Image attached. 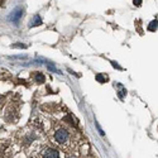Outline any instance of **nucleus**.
<instances>
[{"label": "nucleus", "instance_id": "obj_6", "mask_svg": "<svg viewBox=\"0 0 158 158\" xmlns=\"http://www.w3.org/2000/svg\"><path fill=\"white\" fill-rule=\"evenodd\" d=\"M42 24V19L39 15H35L33 19H32V24H31V27H37V25H41Z\"/></svg>", "mask_w": 158, "mask_h": 158}, {"label": "nucleus", "instance_id": "obj_7", "mask_svg": "<svg viewBox=\"0 0 158 158\" xmlns=\"http://www.w3.org/2000/svg\"><path fill=\"white\" fill-rule=\"evenodd\" d=\"M157 27H158V24H157V19H156V20H153V22L149 23V25H148V31H151V32H156V31H157Z\"/></svg>", "mask_w": 158, "mask_h": 158}, {"label": "nucleus", "instance_id": "obj_1", "mask_svg": "<svg viewBox=\"0 0 158 158\" xmlns=\"http://www.w3.org/2000/svg\"><path fill=\"white\" fill-rule=\"evenodd\" d=\"M70 138V133H69V130L67 129H64V128H60L56 130V133H55V139L60 143V144H64L66 142L69 140Z\"/></svg>", "mask_w": 158, "mask_h": 158}, {"label": "nucleus", "instance_id": "obj_3", "mask_svg": "<svg viewBox=\"0 0 158 158\" xmlns=\"http://www.w3.org/2000/svg\"><path fill=\"white\" fill-rule=\"evenodd\" d=\"M22 15H23V9H22V8H18V9H15L14 11H13V14H11L10 19L14 22V23H17V22L20 19Z\"/></svg>", "mask_w": 158, "mask_h": 158}, {"label": "nucleus", "instance_id": "obj_12", "mask_svg": "<svg viewBox=\"0 0 158 158\" xmlns=\"http://www.w3.org/2000/svg\"><path fill=\"white\" fill-rule=\"evenodd\" d=\"M133 3H134V5H137V6H139V5L142 4V0H134V2H133Z\"/></svg>", "mask_w": 158, "mask_h": 158}, {"label": "nucleus", "instance_id": "obj_8", "mask_svg": "<svg viewBox=\"0 0 158 158\" xmlns=\"http://www.w3.org/2000/svg\"><path fill=\"white\" fill-rule=\"evenodd\" d=\"M11 48H27V46L25 44H22V43H14V44H11Z\"/></svg>", "mask_w": 158, "mask_h": 158}, {"label": "nucleus", "instance_id": "obj_9", "mask_svg": "<svg viewBox=\"0 0 158 158\" xmlns=\"http://www.w3.org/2000/svg\"><path fill=\"white\" fill-rule=\"evenodd\" d=\"M111 64H113V67H115V69H118V70H123L119 64H118V62H115V61H111Z\"/></svg>", "mask_w": 158, "mask_h": 158}, {"label": "nucleus", "instance_id": "obj_10", "mask_svg": "<svg viewBox=\"0 0 158 158\" xmlns=\"http://www.w3.org/2000/svg\"><path fill=\"white\" fill-rule=\"evenodd\" d=\"M125 94H127V90H125V89H123L122 91H119V98H120V99H123Z\"/></svg>", "mask_w": 158, "mask_h": 158}, {"label": "nucleus", "instance_id": "obj_5", "mask_svg": "<svg viewBox=\"0 0 158 158\" xmlns=\"http://www.w3.org/2000/svg\"><path fill=\"white\" fill-rule=\"evenodd\" d=\"M34 80H35V82H38V84H44V75L43 73H41V72H37L35 73V76H34Z\"/></svg>", "mask_w": 158, "mask_h": 158}, {"label": "nucleus", "instance_id": "obj_2", "mask_svg": "<svg viewBox=\"0 0 158 158\" xmlns=\"http://www.w3.org/2000/svg\"><path fill=\"white\" fill-rule=\"evenodd\" d=\"M43 158H60V153L55 148H46L42 153Z\"/></svg>", "mask_w": 158, "mask_h": 158}, {"label": "nucleus", "instance_id": "obj_11", "mask_svg": "<svg viewBox=\"0 0 158 158\" xmlns=\"http://www.w3.org/2000/svg\"><path fill=\"white\" fill-rule=\"evenodd\" d=\"M96 127H98V130H99V131H100V135H105V133H104V131H102V130H101V128H100V127H99V124H98V123H96Z\"/></svg>", "mask_w": 158, "mask_h": 158}, {"label": "nucleus", "instance_id": "obj_13", "mask_svg": "<svg viewBox=\"0 0 158 158\" xmlns=\"http://www.w3.org/2000/svg\"><path fill=\"white\" fill-rule=\"evenodd\" d=\"M0 104H2V98H0Z\"/></svg>", "mask_w": 158, "mask_h": 158}, {"label": "nucleus", "instance_id": "obj_4", "mask_svg": "<svg viewBox=\"0 0 158 158\" xmlns=\"http://www.w3.org/2000/svg\"><path fill=\"white\" fill-rule=\"evenodd\" d=\"M108 80H109L108 75H105V73H98V75H96V81H99V82H101V84H105Z\"/></svg>", "mask_w": 158, "mask_h": 158}]
</instances>
